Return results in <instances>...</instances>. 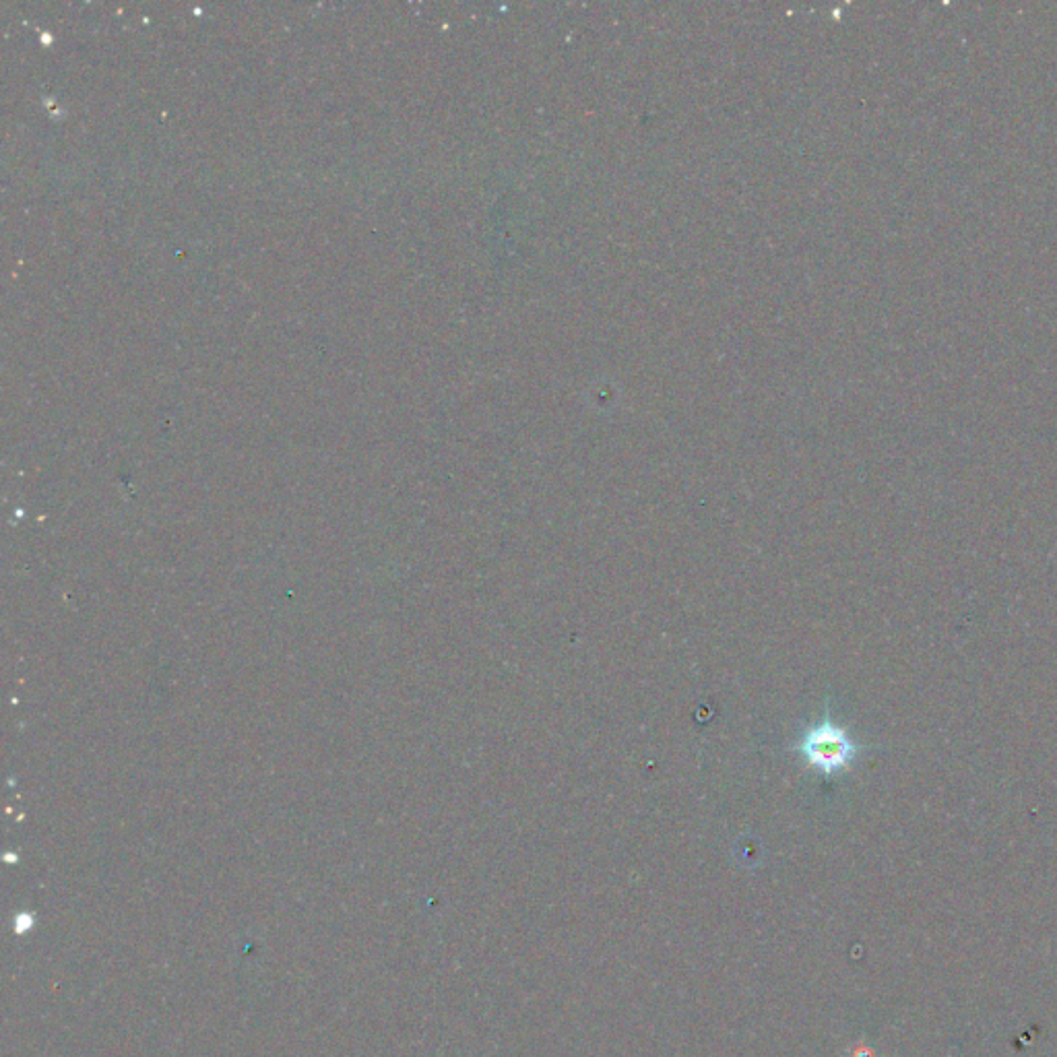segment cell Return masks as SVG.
Segmentation results:
<instances>
[{
  "label": "cell",
  "instance_id": "cell-1",
  "mask_svg": "<svg viewBox=\"0 0 1057 1057\" xmlns=\"http://www.w3.org/2000/svg\"><path fill=\"white\" fill-rule=\"evenodd\" d=\"M795 752L804 758L806 766L824 777L847 773L861 752L847 727L839 725L828 713L812 723L795 744Z\"/></svg>",
  "mask_w": 1057,
  "mask_h": 1057
}]
</instances>
